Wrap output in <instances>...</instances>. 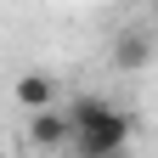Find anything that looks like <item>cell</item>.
Segmentation results:
<instances>
[{"label": "cell", "mask_w": 158, "mask_h": 158, "mask_svg": "<svg viewBox=\"0 0 158 158\" xmlns=\"http://www.w3.org/2000/svg\"><path fill=\"white\" fill-rule=\"evenodd\" d=\"M68 147H73L79 158H107V152H124V147H130V118L118 113V107H107L102 118H90V124L68 130Z\"/></svg>", "instance_id": "6da1fadb"}, {"label": "cell", "mask_w": 158, "mask_h": 158, "mask_svg": "<svg viewBox=\"0 0 158 158\" xmlns=\"http://www.w3.org/2000/svg\"><path fill=\"white\" fill-rule=\"evenodd\" d=\"M152 56H158V40L147 28H118V40H113V68L118 73H141V68H152Z\"/></svg>", "instance_id": "7a4b0ae2"}, {"label": "cell", "mask_w": 158, "mask_h": 158, "mask_svg": "<svg viewBox=\"0 0 158 158\" xmlns=\"http://www.w3.org/2000/svg\"><path fill=\"white\" fill-rule=\"evenodd\" d=\"M28 141L45 147V152L68 147V113H56V107H34V113H28Z\"/></svg>", "instance_id": "3957f363"}, {"label": "cell", "mask_w": 158, "mask_h": 158, "mask_svg": "<svg viewBox=\"0 0 158 158\" xmlns=\"http://www.w3.org/2000/svg\"><path fill=\"white\" fill-rule=\"evenodd\" d=\"M11 96H17V107H23V113H34V107H56V79L40 73V68H28V73L11 85Z\"/></svg>", "instance_id": "277c9868"}, {"label": "cell", "mask_w": 158, "mask_h": 158, "mask_svg": "<svg viewBox=\"0 0 158 158\" xmlns=\"http://www.w3.org/2000/svg\"><path fill=\"white\" fill-rule=\"evenodd\" d=\"M152 11H158V0H152Z\"/></svg>", "instance_id": "5b68a950"}]
</instances>
